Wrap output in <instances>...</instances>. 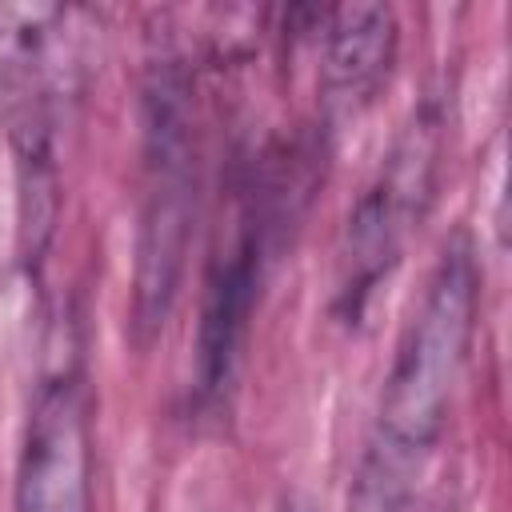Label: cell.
Here are the masks:
<instances>
[{
	"mask_svg": "<svg viewBox=\"0 0 512 512\" xmlns=\"http://www.w3.org/2000/svg\"><path fill=\"white\" fill-rule=\"evenodd\" d=\"M196 208L192 88L172 52L148 64L144 80V192L132 272V336L140 348L156 340L180 292Z\"/></svg>",
	"mask_w": 512,
	"mask_h": 512,
	"instance_id": "3957f363",
	"label": "cell"
},
{
	"mask_svg": "<svg viewBox=\"0 0 512 512\" xmlns=\"http://www.w3.org/2000/svg\"><path fill=\"white\" fill-rule=\"evenodd\" d=\"M400 44L388 4L320 8V92L332 116H356L392 72Z\"/></svg>",
	"mask_w": 512,
	"mask_h": 512,
	"instance_id": "52a82bcc",
	"label": "cell"
},
{
	"mask_svg": "<svg viewBox=\"0 0 512 512\" xmlns=\"http://www.w3.org/2000/svg\"><path fill=\"white\" fill-rule=\"evenodd\" d=\"M284 512H312L308 504H292V508H284Z\"/></svg>",
	"mask_w": 512,
	"mask_h": 512,
	"instance_id": "ba28073f",
	"label": "cell"
},
{
	"mask_svg": "<svg viewBox=\"0 0 512 512\" xmlns=\"http://www.w3.org/2000/svg\"><path fill=\"white\" fill-rule=\"evenodd\" d=\"M16 512H92V416L76 368L36 388L16 460Z\"/></svg>",
	"mask_w": 512,
	"mask_h": 512,
	"instance_id": "8992f818",
	"label": "cell"
},
{
	"mask_svg": "<svg viewBox=\"0 0 512 512\" xmlns=\"http://www.w3.org/2000/svg\"><path fill=\"white\" fill-rule=\"evenodd\" d=\"M440 140L444 116L436 100H424L412 120L404 124L392 156L384 160L380 176L360 196L356 212L348 216L344 240V276H340V304L344 316L356 320L372 288L392 272L400 260L412 228H420L432 196H436V168H440Z\"/></svg>",
	"mask_w": 512,
	"mask_h": 512,
	"instance_id": "277c9868",
	"label": "cell"
},
{
	"mask_svg": "<svg viewBox=\"0 0 512 512\" xmlns=\"http://www.w3.org/2000/svg\"><path fill=\"white\" fill-rule=\"evenodd\" d=\"M72 88V12L60 4H0V116L16 156V248L24 264L44 256L56 228V128Z\"/></svg>",
	"mask_w": 512,
	"mask_h": 512,
	"instance_id": "6da1fadb",
	"label": "cell"
},
{
	"mask_svg": "<svg viewBox=\"0 0 512 512\" xmlns=\"http://www.w3.org/2000/svg\"><path fill=\"white\" fill-rule=\"evenodd\" d=\"M268 236H272V208H268V192L256 188L240 200L232 232L212 252L204 272L200 324H196V392L204 400L228 388L236 372L268 268Z\"/></svg>",
	"mask_w": 512,
	"mask_h": 512,
	"instance_id": "5b68a950",
	"label": "cell"
},
{
	"mask_svg": "<svg viewBox=\"0 0 512 512\" xmlns=\"http://www.w3.org/2000/svg\"><path fill=\"white\" fill-rule=\"evenodd\" d=\"M476 300L480 272L472 244L452 236L424 284L420 304L412 308L392 368L384 376V396L376 412L372 452L424 468L428 452L440 444L456 384L468 364L472 332H476Z\"/></svg>",
	"mask_w": 512,
	"mask_h": 512,
	"instance_id": "7a4b0ae2",
	"label": "cell"
}]
</instances>
